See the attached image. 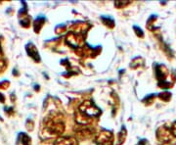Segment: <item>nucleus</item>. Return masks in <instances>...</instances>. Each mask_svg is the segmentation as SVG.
<instances>
[{"mask_svg": "<svg viewBox=\"0 0 176 145\" xmlns=\"http://www.w3.org/2000/svg\"><path fill=\"white\" fill-rule=\"evenodd\" d=\"M79 112L86 117H98L100 115V110L91 102H84L79 107Z\"/></svg>", "mask_w": 176, "mask_h": 145, "instance_id": "nucleus-1", "label": "nucleus"}, {"mask_svg": "<svg viewBox=\"0 0 176 145\" xmlns=\"http://www.w3.org/2000/svg\"><path fill=\"white\" fill-rule=\"evenodd\" d=\"M97 142L100 145H108V143L111 145L112 144V134L107 131L102 132V134H100V135L98 136Z\"/></svg>", "mask_w": 176, "mask_h": 145, "instance_id": "nucleus-2", "label": "nucleus"}, {"mask_svg": "<svg viewBox=\"0 0 176 145\" xmlns=\"http://www.w3.org/2000/svg\"><path fill=\"white\" fill-rule=\"evenodd\" d=\"M29 48H27L28 50V53L30 57H33L35 61H39V57H38V52H37V50L35 49L34 45L33 43H29Z\"/></svg>", "mask_w": 176, "mask_h": 145, "instance_id": "nucleus-3", "label": "nucleus"}, {"mask_svg": "<svg viewBox=\"0 0 176 145\" xmlns=\"http://www.w3.org/2000/svg\"><path fill=\"white\" fill-rule=\"evenodd\" d=\"M20 136L22 137V143H23L24 145H29V143H30V138H29L26 134H21Z\"/></svg>", "mask_w": 176, "mask_h": 145, "instance_id": "nucleus-4", "label": "nucleus"}, {"mask_svg": "<svg viewBox=\"0 0 176 145\" xmlns=\"http://www.w3.org/2000/svg\"><path fill=\"white\" fill-rule=\"evenodd\" d=\"M172 132H173V134L176 136V124L173 125V127H172Z\"/></svg>", "mask_w": 176, "mask_h": 145, "instance_id": "nucleus-5", "label": "nucleus"}, {"mask_svg": "<svg viewBox=\"0 0 176 145\" xmlns=\"http://www.w3.org/2000/svg\"><path fill=\"white\" fill-rule=\"evenodd\" d=\"M1 95H2V94H0V101L3 102V101H4V97H3V96H1Z\"/></svg>", "mask_w": 176, "mask_h": 145, "instance_id": "nucleus-6", "label": "nucleus"}]
</instances>
